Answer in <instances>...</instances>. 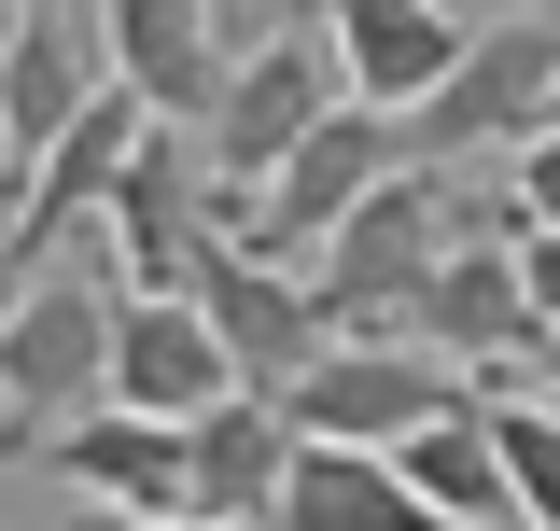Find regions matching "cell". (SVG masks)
<instances>
[{
	"mask_svg": "<svg viewBox=\"0 0 560 531\" xmlns=\"http://www.w3.org/2000/svg\"><path fill=\"white\" fill-rule=\"evenodd\" d=\"M448 238H463V210H448V168H393L378 197L350 210L337 238L308 252V294H323V322L337 335H407L420 294H434V266H448Z\"/></svg>",
	"mask_w": 560,
	"mask_h": 531,
	"instance_id": "cell-1",
	"label": "cell"
},
{
	"mask_svg": "<svg viewBox=\"0 0 560 531\" xmlns=\"http://www.w3.org/2000/svg\"><path fill=\"white\" fill-rule=\"evenodd\" d=\"M113 308H127V280H70V266H43L0 308V434H14V462L43 434H70L84 405H113Z\"/></svg>",
	"mask_w": 560,
	"mask_h": 531,
	"instance_id": "cell-2",
	"label": "cell"
},
{
	"mask_svg": "<svg viewBox=\"0 0 560 531\" xmlns=\"http://www.w3.org/2000/svg\"><path fill=\"white\" fill-rule=\"evenodd\" d=\"M323 113H350V70H337V43H323V14L294 0L267 43H238V70H224V113H210V168H224V197H238V238H253V197L280 182V154L323 127Z\"/></svg>",
	"mask_w": 560,
	"mask_h": 531,
	"instance_id": "cell-3",
	"label": "cell"
},
{
	"mask_svg": "<svg viewBox=\"0 0 560 531\" xmlns=\"http://www.w3.org/2000/svg\"><path fill=\"white\" fill-rule=\"evenodd\" d=\"M98 238H113V266H127V294H197L210 238H238V197H224V168H210L197 127H140L127 182H113V210H98Z\"/></svg>",
	"mask_w": 560,
	"mask_h": 531,
	"instance_id": "cell-4",
	"label": "cell"
},
{
	"mask_svg": "<svg viewBox=\"0 0 560 531\" xmlns=\"http://www.w3.org/2000/svg\"><path fill=\"white\" fill-rule=\"evenodd\" d=\"M547 98H560V14H477L463 70L420 113H393V127H407L420 168H463V154H518L547 127Z\"/></svg>",
	"mask_w": 560,
	"mask_h": 531,
	"instance_id": "cell-5",
	"label": "cell"
},
{
	"mask_svg": "<svg viewBox=\"0 0 560 531\" xmlns=\"http://www.w3.org/2000/svg\"><path fill=\"white\" fill-rule=\"evenodd\" d=\"M448 405H463V378L434 350H407V335H337L280 392V420H294V448H407L420 420H448Z\"/></svg>",
	"mask_w": 560,
	"mask_h": 531,
	"instance_id": "cell-6",
	"label": "cell"
},
{
	"mask_svg": "<svg viewBox=\"0 0 560 531\" xmlns=\"http://www.w3.org/2000/svg\"><path fill=\"white\" fill-rule=\"evenodd\" d=\"M393 168H407V127H393L378 98L323 113V127H308L294 154H280V182L253 197V252H267V266H308V252H323V238L350 224V210H364L378 182H393Z\"/></svg>",
	"mask_w": 560,
	"mask_h": 531,
	"instance_id": "cell-7",
	"label": "cell"
},
{
	"mask_svg": "<svg viewBox=\"0 0 560 531\" xmlns=\"http://www.w3.org/2000/svg\"><path fill=\"white\" fill-rule=\"evenodd\" d=\"M98 98H113L98 0H14V28H0V168H28L43 140H70Z\"/></svg>",
	"mask_w": 560,
	"mask_h": 531,
	"instance_id": "cell-8",
	"label": "cell"
},
{
	"mask_svg": "<svg viewBox=\"0 0 560 531\" xmlns=\"http://www.w3.org/2000/svg\"><path fill=\"white\" fill-rule=\"evenodd\" d=\"M28 462L98 518H197V420H140V405H84Z\"/></svg>",
	"mask_w": 560,
	"mask_h": 531,
	"instance_id": "cell-9",
	"label": "cell"
},
{
	"mask_svg": "<svg viewBox=\"0 0 560 531\" xmlns=\"http://www.w3.org/2000/svg\"><path fill=\"white\" fill-rule=\"evenodd\" d=\"M197 308L210 335L238 350V392H294L323 350H337V322H323V294H308V266H267L253 238H210L197 266Z\"/></svg>",
	"mask_w": 560,
	"mask_h": 531,
	"instance_id": "cell-10",
	"label": "cell"
},
{
	"mask_svg": "<svg viewBox=\"0 0 560 531\" xmlns=\"http://www.w3.org/2000/svg\"><path fill=\"white\" fill-rule=\"evenodd\" d=\"M98 43H113V84H127L140 113H168V127H210L224 113V14L210 0H98Z\"/></svg>",
	"mask_w": 560,
	"mask_h": 531,
	"instance_id": "cell-11",
	"label": "cell"
},
{
	"mask_svg": "<svg viewBox=\"0 0 560 531\" xmlns=\"http://www.w3.org/2000/svg\"><path fill=\"white\" fill-rule=\"evenodd\" d=\"M224 392H238V350L210 335L197 294H127L113 308V405H140V420H210Z\"/></svg>",
	"mask_w": 560,
	"mask_h": 531,
	"instance_id": "cell-12",
	"label": "cell"
},
{
	"mask_svg": "<svg viewBox=\"0 0 560 531\" xmlns=\"http://www.w3.org/2000/svg\"><path fill=\"white\" fill-rule=\"evenodd\" d=\"M323 14V43H337V70H350V98H378V113H420L448 70H463V14L448 0H308Z\"/></svg>",
	"mask_w": 560,
	"mask_h": 531,
	"instance_id": "cell-13",
	"label": "cell"
},
{
	"mask_svg": "<svg viewBox=\"0 0 560 531\" xmlns=\"http://www.w3.org/2000/svg\"><path fill=\"white\" fill-rule=\"evenodd\" d=\"M280 475H294V420H280V392H224L197 420V518L210 531H280Z\"/></svg>",
	"mask_w": 560,
	"mask_h": 531,
	"instance_id": "cell-14",
	"label": "cell"
},
{
	"mask_svg": "<svg viewBox=\"0 0 560 531\" xmlns=\"http://www.w3.org/2000/svg\"><path fill=\"white\" fill-rule=\"evenodd\" d=\"M393 462H407V489L448 531H533V518H518V475H504V448H490V392H463L448 420H420Z\"/></svg>",
	"mask_w": 560,
	"mask_h": 531,
	"instance_id": "cell-15",
	"label": "cell"
},
{
	"mask_svg": "<svg viewBox=\"0 0 560 531\" xmlns=\"http://www.w3.org/2000/svg\"><path fill=\"white\" fill-rule=\"evenodd\" d=\"M280 531H448V518L407 489L393 448H294V475H280Z\"/></svg>",
	"mask_w": 560,
	"mask_h": 531,
	"instance_id": "cell-16",
	"label": "cell"
},
{
	"mask_svg": "<svg viewBox=\"0 0 560 531\" xmlns=\"http://www.w3.org/2000/svg\"><path fill=\"white\" fill-rule=\"evenodd\" d=\"M490 448H504V475H518V518L560 531V405L547 392H490Z\"/></svg>",
	"mask_w": 560,
	"mask_h": 531,
	"instance_id": "cell-17",
	"label": "cell"
},
{
	"mask_svg": "<svg viewBox=\"0 0 560 531\" xmlns=\"http://www.w3.org/2000/svg\"><path fill=\"white\" fill-rule=\"evenodd\" d=\"M504 197H518V224H533V238H560V127H533L518 154H504Z\"/></svg>",
	"mask_w": 560,
	"mask_h": 531,
	"instance_id": "cell-18",
	"label": "cell"
},
{
	"mask_svg": "<svg viewBox=\"0 0 560 531\" xmlns=\"http://www.w3.org/2000/svg\"><path fill=\"white\" fill-rule=\"evenodd\" d=\"M518 294H533V322L560 335V238H518Z\"/></svg>",
	"mask_w": 560,
	"mask_h": 531,
	"instance_id": "cell-19",
	"label": "cell"
},
{
	"mask_svg": "<svg viewBox=\"0 0 560 531\" xmlns=\"http://www.w3.org/2000/svg\"><path fill=\"white\" fill-rule=\"evenodd\" d=\"M70 531H210V518H98V504H84Z\"/></svg>",
	"mask_w": 560,
	"mask_h": 531,
	"instance_id": "cell-20",
	"label": "cell"
},
{
	"mask_svg": "<svg viewBox=\"0 0 560 531\" xmlns=\"http://www.w3.org/2000/svg\"><path fill=\"white\" fill-rule=\"evenodd\" d=\"M533 392H547V405H560V335H547V350H533Z\"/></svg>",
	"mask_w": 560,
	"mask_h": 531,
	"instance_id": "cell-21",
	"label": "cell"
},
{
	"mask_svg": "<svg viewBox=\"0 0 560 531\" xmlns=\"http://www.w3.org/2000/svg\"><path fill=\"white\" fill-rule=\"evenodd\" d=\"M0 238H14V197H0Z\"/></svg>",
	"mask_w": 560,
	"mask_h": 531,
	"instance_id": "cell-22",
	"label": "cell"
},
{
	"mask_svg": "<svg viewBox=\"0 0 560 531\" xmlns=\"http://www.w3.org/2000/svg\"><path fill=\"white\" fill-rule=\"evenodd\" d=\"M0 462H14V434H0Z\"/></svg>",
	"mask_w": 560,
	"mask_h": 531,
	"instance_id": "cell-23",
	"label": "cell"
},
{
	"mask_svg": "<svg viewBox=\"0 0 560 531\" xmlns=\"http://www.w3.org/2000/svg\"><path fill=\"white\" fill-rule=\"evenodd\" d=\"M547 127H560V98H547Z\"/></svg>",
	"mask_w": 560,
	"mask_h": 531,
	"instance_id": "cell-24",
	"label": "cell"
}]
</instances>
